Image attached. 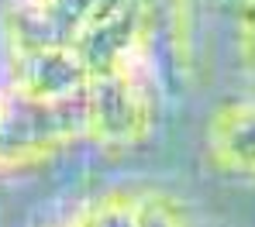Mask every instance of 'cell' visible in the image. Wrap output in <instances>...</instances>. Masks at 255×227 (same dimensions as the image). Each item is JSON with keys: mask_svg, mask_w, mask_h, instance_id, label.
Listing matches in <instances>:
<instances>
[{"mask_svg": "<svg viewBox=\"0 0 255 227\" xmlns=\"http://www.w3.org/2000/svg\"><path fill=\"white\" fill-rule=\"evenodd\" d=\"M159 117L155 38L134 42L90 73L76 100V121L97 148H134L152 135Z\"/></svg>", "mask_w": 255, "mask_h": 227, "instance_id": "obj_1", "label": "cell"}, {"mask_svg": "<svg viewBox=\"0 0 255 227\" xmlns=\"http://www.w3.org/2000/svg\"><path fill=\"white\" fill-rule=\"evenodd\" d=\"M52 227H193L183 200L155 182H114L86 196Z\"/></svg>", "mask_w": 255, "mask_h": 227, "instance_id": "obj_2", "label": "cell"}, {"mask_svg": "<svg viewBox=\"0 0 255 227\" xmlns=\"http://www.w3.org/2000/svg\"><path fill=\"white\" fill-rule=\"evenodd\" d=\"M207 158L217 172L255 179V93L221 103L204 131Z\"/></svg>", "mask_w": 255, "mask_h": 227, "instance_id": "obj_3", "label": "cell"}, {"mask_svg": "<svg viewBox=\"0 0 255 227\" xmlns=\"http://www.w3.org/2000/svg\"><path fill=\"white\" fill-rule=\"evenodd\" d=\"M235 55L255 83V0H235Z\"/></svg>", "mask_w": 255, "mask_h": 227, "instance_id": "obj_4", "label": "cell"}]
</instances>
